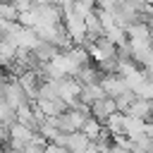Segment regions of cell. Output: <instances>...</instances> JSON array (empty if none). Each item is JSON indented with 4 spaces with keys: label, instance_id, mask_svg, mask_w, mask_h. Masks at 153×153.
Masks as SVG:
<instances>
[{
    "label": "cell",
    "instance_id": "9c48e42d",
    "mask_svg": "<svg viewBox=\"0 0 153 153\" xmlns=\"http://www.w3.org/2000/svg\"><path fill=\"white\" fill-rule=\"evenodd\" d=\"M17 81H19V86L24 88L26 98L33 103L36 96H38V88H41V84H43V76H41L36 69H29V72H22V74L17 76Z\"/></svg>",
    "mask_w": 153,
    "mask_h": 153
},
{
    "label": "cell",
    "instance_id": "30bf717a",
    "mask_svg": "<svg viewBox=\"0 0 153 153\" xmlns=\"http://www.w3.org/2000/svg\"><path fill=\"white\" fill-rule=\"evenodd\" d=\"M117 112V105H115V98H100V100H96L93 105H91V117L93 120H98L100 124H105V120L110 117V115H115Z\"/></svg>",
    "mask_w": 153,
    "mask_h": 153
},
{
    "label": "cell",
    "instance_id": "603a6c76",
    "mask_svg": "<svg viewBox=\"0 0 153 153\" xmlns=\"http://www.w3.org/2000/svg\"><path fill=\"white\" fill-rule=\"evenodd\" d=\"M0 146H7V124L0 122Z\"/></svg>",
    "mask_w": 153,
    "mask_h": 153
},
{
    "label": "cell",
    "instance_id": "83f0119b",
    "mask_svg": "<svg viewBox=\"0 0 153 153\" xmlns=\"http://www.w3.org/2000/svg\"><path fill=\"white\" fill-rule=\"evenodd\" d=\"M86 153H103V151H98V148H96V146H93V143H91V146H88V151H86Z\"/></svg>",
    "mask_w": 153,
    "mask_h": 153
},
{
    "label": "cell",
    "instance_id": "484cf974",
    "mask_svg": "<svg viewBox=\"0 0 153 153\" xmlns=\"http://www.w3.org/2000/svg\"><path fill=\"white\" fill-rule=\"evenodd\" d=\"M146 24H148V29H151V36H153V7H151V12H148V17H146Z\"/></svg>",
    "mask_w": 153,
    "mask_h": 153
},
{
    "label": "cell",
    "instance_id": "8992f818",
    "mask_svg": "<svg viewBox=\"0 0 153 153\" xmlns=\"http://www.w3.org/2000/svg\"><path fill=\"white\" fill-rule=\"evenodd\" d=\"M55 86H57V98H60L67 108H72V105L79 100V96H81V84H79L74 76H65V79L55 81Z\"/></svg>",
    "mask_w": 153,
    "mask_h": 153
},
{
    "label": "cell",
    "instance_id": "e0dca14e",
    "mask_svg": "<svg viewBox=\"0 0 153 153\" xmlns=\"http://www.w3.org/2000/svg\"><path fill=\"white\" fill-rule=\"evenodd\" d=\"M100 131H103V124L88 115V117H86V122H84V127H81V134H84V136L93 143V141L98 139V134H100Z\"/></svg>",
    "mask_w": 153,
    "mask_h": 153
},
{
    "label": "cell",
    "instance_id": "44dd1931",
    "mask_svg": "<svg viewBox=\"0 0 153 153\" xmlns=\"http://www.w3.org/2000/svg\"><path fill=\"white\" fill-rule=\"evenodd\" d=\"M124 0H98V10H108V12H112L115 7H120Z\"/></svg>",
    "mask_w": 153,
    "mask_h": 153
},
{
    "label": "cell",
    "instance_id": "7c38bea8",
    "mask_svg": "<svg viewBox=\"0 0 153 153\" xmlns=\"http://www.w3.org/2000/svg\"><path fill=\"white\" fill-rule=\"evenodd\" d=\"M88 146H91V141H88L81 131L67 134V139H65V148H67V153H86Z\"/></svg>",
    "mask_w": 153,
    "mask_h": 153
},
{
    "label": "cell",
    "instance_id": "d6986e66",
    "mask_svg": "<svg viewBox=\"0 0 153 153\" xmlns=\"http://www.w3.org/2000/svg\"><path fill=\"white\" fill-rule=\"evenodd\" d=\"M17 19H19L17 7L7 0H0V22H17Z\"/></svg>",
    "mask_w": 153,
    "mask_h": 153
},
{
    "label": "cell",
    "instance_id": "7a4b0ae2",
    "mask_svg": "<svg viewBox=\"0 0 153 153\" xmlns=\"http://www.w3.org/2000/svg\"><path fill=\"white\" fill-rule=\"evenodd\" d=\"M84 48H86V53H88L91 65H100V62H105V60H115V57H117V45L110 43L105 36L84 43Z\"/></svg>",
    "mask_w": 153,
    "mask_h": 153
},
{
    "label": "cell",
    "instance_id": "5b68a950",
    "mask_svg": "<svg viewBox=\"0 0 153 153\" xmlns=\"http://www.w3.org/2000/svg\"><path fill=\"white\" fill-rule=\"evenodd\" d=\"M2 98H5V103H7L12 110H17V108H22V105L31 103V100L26 98L24 88L19 86L17 76H7V79L2 81Z\"/></svg>",
    "mask_w": 153,
    "mask_h": 153
},
{
    "label": "cell",
    "instance_id": "9a60e30c",
    "mask_svg": "<svg viewBox=\"0 0 153 153\" xmlns=\"http://www.w3.org/2000/svg\"><path fill=\"white\" fill-rule=\"evenodd\" d=\"M81 86H88V84H98L100 81V72L96 69V65H86V67H81L79 72H76V76H74Z\"/></svg>",
    "mask_w": 153,
    "mask_h": 153
},
{
    "label": "cell",
    "instance_id": "3957f363",
    "mask_svg": "<svg viewBox=\"0 0 153 153\" xmlns=\"http://www.w3.org/2000/svg\"><path fill=\"white\" fill-rule=\"evenodd\" d=\"M33 136H36L33 129H29V127H24V124H19V122H12V124L7 127V148L22 153V151L33 141Z\"/></svg>",
    "mask_w": 153,
    "mask_h": 153
},
{
    "label": "cell",
    "instance_id": "4fadbf2b",
    "mask_svg": "<svg viewBox=\"0 0 153 153\" xmlns=\"http://www.w3.org/2000/svg\"><path fill=\"white\" fill-rule=\"evenodd\" d=\"M100 98H105V93H103V88H100V84H88V86H81V96H79V103H84V105H93L96 100H100Z\"/></svg>",
    "mask_w": 153,
    "mask_h": 153
},
{
    "label": "cell",
    "instance_id": "277c9868",
    "mask_svg": "<svg viewBox=\"0 0 153 153\" xmlns=\"http://www.w3.org/2000/svg\"><path fill=\"white\" fill-rule=\"evenodd\" d=\"M33 17H36V26L33 29H43V26H55L62 24V10L53 2L45 5H33Z\"/></svg>",
    "mask_w": 153,
    "mask_h": 153
},
{
    "label": "cell",
    "instance_id": "cb8c5ba5",
    "mask_svg": "<svg viewBox=\"0 0 153 153\" xmlns=\"http://www.w3.org/2000/svg\"><path fill=\"white\" fill-rule=\"evenodd\" d=\"M22 153H43V146H38V143H29Z\"/></svg>",
    "mask_w": 153,
    "mask_h": 153
},
{
    "label": "cell",
    "instance_id": "f546056e",
    "mask_svg": "<svg viewBox=\"0 0 153 153\" xmlns=\"http://www.w3.org/2000/svg\"><path fill=\"white\" fill-rule=\"evenodd\" d=\"M2 153H19V151H12V148H7V146H5V151H2Z\"/></svg>",
    "mask_w": 153,
    "mask_h": 153
},
{
    "label": "cell",
    "instance_id": "7402d4cb",
    "mask_svg": "<svg viewBox=\"0 0 153 153\" xmlns=\"http://www.w3.org/2000/svg\"><path fill=\"white\" fill-rule=\"evenodd\" d=\"M43 153H67L65 146H57V143H45L43 146Z\"/></svg>",
    "mask_w": 153,
    "mask_h": 153
},
{
    "label": "cell",
    "instance_id": "52a82bcc",
    "mask_svg": "<svg viewBox=\"0 0 153 153\" xmlns=\"http://www.w3.org/2000/svg\"><path fill=\"white\" fill-rule=\"evenodd\" d=\"M86 117H88V115H84V112H79V110L67 108V110L55 120V124H57V129H60L62 134H74V131H81V127H84Z\"/></svg>",
    "mask_w": 153,
    "mask_h": 153
},
{
    "label": "cell",
    "instance_id": "f1b7e54d",
    "mask_svg": "<svg viewBox=\"0 0 153 153\" xmlns=\"http://www.w3.org/2000/svg\"><path fill=\"white\" fill-rule=\"evenodd\" d=\"M29 2H31V5H45L48 0H29Z\"/></svg>",
    "mask_w": 153,
    "mask_h": 153
},
{
    "label": "cell",
    "instance_id": "d4e9b609",
    "mask_svg": "<svg viewBox=\"0 0 153 153\" xmlns=\"http://www.w3.org/2000/svg\"><path fill=\"white\" fill-rule=\"evenodd\" d=\"M143 134H146L148 139H153V120H148V122H146V127H143Z\"/></svg>",
    "mask_w": 153,
    "mask_h": 153
},
{
    "label": "cell",
    "instance_id": "5bb4252c",
    "mask_svg": "<svg viewBox=\"0 0 153 153\" xmlns=\"http://www.w3.org/2000/svg\"><path fill=\"white\" fill-rule=\"evenodd\" d=\"M143 127H146L143 120L131 117V115H124V136H127L129 141L136 139V136H141V134H143Z\"/></svg>",
    "mask_w": 153,
    "mask_h": 153
},
{
    "label": "cell",
    "instance_id": "8fae6325",
    "mask_svg": "<svg viewBox=\"0 0 153 153\" xmlns=\"http://www.w3.org/2000/svg\"><path fill=\"white\" fill-rule=\"evenodd\" d=\"M127 115H131V117H139V120H143V122L153 120V100L136 98V100L131 103V108H129V112H127Z\"/></svg>",
    "mask_w": 153,
    "mask_h": 153
},
{
    "label": "cell",
    "instance_id": "ffe728a7",
    "mask_svg": "<svg viewBox=\"0 0 153 153\" xmlns=\"http://www.w3.org/2000/svg\"><path fill=\"white\" fill-rule=\"evenodd\" d=\"M134 100H136V96H134L131 91H127V93H122L120 98H115V105H117V112H122V115H127Z\"/></svg>",
    "mask_w": 153,
    "mask_h": 153
},
{
    "label": "cell",
    "instance_id": "2e32d148",
    "mask_svg": "<svg viewBox=\"0 0 153 153\" xmlns=\"http://www.w3.org/2000/svg\"><path fill=\"white\" fill-rule=\"evenodd\" d=\"M105 129H108V134L115 139V136H124V115L122 112H115V115H110L108 120H105V124H103Z\"/></svg>",
    "mask_w": 153,
    "mask_h": 153
},
{
    "label": "cell",
    "instance_id": "4316f807",
    "mask_svg": "<svg viewBox=\"0 0 153 153\" xmlns=\"http://www.w3.org/2000/svg\"><path fill=\"white\" fill-rule=\"evenodd\" d=\"M110 153H131V151H129V148H122V146H115V143H112Z\"/></svg>",
    "mask_w": 153,
    "mask_h": 153
},
{
    "label": "cell",
    "instance_id": "ba28073f",
    "mask_svg": "<svg viewBox=\"0 0 153 153\" xmlns=\"http://www.w3.org/2000/svg\"><path fill=\"white\" fill-rule=\"evenodd\" d=\"M100 88H103V93L108 96V98H120L122 93H127L129 91V86H127V81L120 76V74H100Z\"/></svg>",
    "mask_w": 153,
    "mask_h": 153
},
{
    "label": "cell",
    "instance_id": "6da1fadb",
    "mask_svg": "<svg viewBox=\"0 0 153 153\" xmlns=\"http://www.w3.org/2000/svg\"><path fill=\"white\" fill-rule=\"evenodd\" d=\"M62 26L67 31V36L72 38L74 45H84L86 43V24L84 17H79L76 12H72L69 7H62Z\"/></svg>",
    "mask_w": 153,
    "mask_h": 153
},
{
    "label": "cell",
    "instance_id": "ac0fdd59",
    "mask_svg": "<svg viewBox=\"0 0 153 153\" xmlns=\"http://www.w3.org/2000/svg\"><path fill=\"white\" fill-rule=\"evenodd\" d=\"M129 151L131 153H153V139H148L146 134L136 136L129 141Z\"/></svg>",
    "mask_w": 153,
    "mask_h": 153
}]
</instances>
